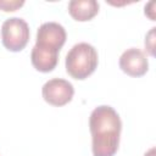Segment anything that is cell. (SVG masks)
I'll return each mask as SVG.
<instances>
[{
  "instance_id": "277c9868",
  "label": "cell",
  "mask_w": 156,
  "mask_h": 156,
  "mask_svg": "<svg viewBox=\"0 0 156 156\" xmlns=\"http://www.w3.org/2000/svg\"><path fill=\"white\" fill-rule=\"evenodd\" d=\"M66 29L57 22H45L37 30L35 46L60 52L66 43Z\"/></svg>"
},
{
  "instance_id": "30bf717a",
  "label": "cell",
  "mask_w": 156,
  "mask_h": 156,
  "mask_svg": "<svg viewBox=\"0 0 156 156\" xmlns=\"http://www.w3.org/2000/svg\"><path fill=\"white\" fill-rule=\"evenodd\" d=\"M155 27H152L150 29V32L146 34L145 37V48L149 51V54L151 56H154V43H155Z\"/></svg>"
},
{
  "instance_id": "7a4b0ae2",
  "label": "cell",
  "mask_w": 156,
  "mask_h": 156,
  "mask_svg": "<svg viewBox=\"0 0 156 156\" xmlns=\"http://www.w3.org/2000/svg\"><path fill=\"white\" fill-rule=\"evenodd\" d=\"M99 63L96 49L88 43H78L66 55V72L74 79L83 80L94 73Z\"/></svg>"
},
{
  "instance_id": "6da1fadb",
  "label": "cell",
  "mask_w": 156,
  "mask_h": 156,
  "mask_svg": "<svg viewBox=\"0 0 156 156\" xmlns=\"http://www.w3.org/2000/svg\"><path fill=\"white\" fill-rule=\"evenodd\" d=\"M93 156H115L119 145L122 121L117 111L101 105L95 107L89 117Z\"/></svg>"
},
{
  "instance_id": "8992f818",
  "label": "cell",
  "mask_w": 156,
  "mask_h": 156,
  "mask_svg": "<svg viewBox=\"0 0 156 156\" xmlns=\"http://www.w3.org/2000/svg\"><path fill=\"white\" fill-rule=\"evenodd\" d=\"M119 68L130 77H141L149 69V61L145 54L138 48L127 49L119 57Z\"/></svg>"
},
{
  "instance_id": "9c48e42d",
  "label": "cell",
  "mask_w": 156,
  "mask_h": 156,
  "mask_svg": "<svg viewBox=\"0 0 156 156\" xmlns=\"http://www.w3.org/2000/svg\"><path fill=\"white\" fill-rule=\"evenodd\" d=\"M24 5L23 0H0V10L5 11V12H11V11H16L20 7H22Z\"/></svg>"
},
{
  "instance_id": "52a82bcc",
  "label": "cell",
  "mask_w": 156,
  "mask_h": 156,
  "mask_svg": "<svg viewBox=\"0 0 156 156\" xmlns=\"http://www.w3.org/2000/svg\"><path fill=\"white\" fill-rule=\"evenodd\" d=\"M30 61L33 67L43 73L51 72L58 62V52L46 50L39 46H33L30 52Z\"/></svg>"
},
{
  "instance_id": "8fae6325",
  "label": "cell",
  "mask_w": 156,
  "mask_h": 156,
  "mask_svg": "<svg viewBox=\"0 0 156 156\" xmlns=\"http://www.w3.org/2000/svg\"><path fill=\"white\" fill-rule=\"evenodd\" d=\"M144 156H155V147H151L150 150H147L144 154Z\"/></svg>"
},
{
  "instance_id": "ba28073f",
  "label": "cell",
  "mask_w": 156,
  "mask_h": 156,
  "mask_svg": "<svg viewBox=\"0 0 156 156\" xmlns=\"http://www.w3.org/2000/svg\"><path fill=\"white\" fill-rule=\"evenodd\" d=\"M68 12L73 20L87 22L98 15L99 2L96 0H72L68 2Z\"/></svg>"
},
{
  "instance_id": "5b68a950",
  "label": "cell",
  "mask_w": 156,
  "mask_h": 156,
  "mask_svg": "<svg viewBox=\"0 0 156 156\" xmlns=\"http://www.w3.org/2000/svg\"><path fill=\"white\" fill-rule=\"evenodd\" d=\"M41 95L49 105L60 107L67 105L72 100L74 95V88L72 83H69L66 79L52 78L43 85Z\"/></svg>"
},
{
  "instance_id": "3957f363",
  "label": "cell",
  "mask_w": 156,
  "mask_h": 156,
  "mask_svg": "<svg viewBox=\"0 0 156 156\" xmlns=\"http://www.w3.org/2000/svg\"><path fill=\"white\" fill-rule=\"evenodd\" d=\"M29 26L20 17L7 18L1 26L2 45L12 52L22 51L29 41Z\"/></svg>"
}]
</instances>
